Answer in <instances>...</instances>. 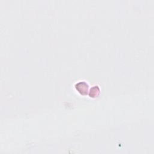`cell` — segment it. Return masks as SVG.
Returning <instances> with one entry per match:
<instances>
[{
    "mask_svg": "<svg viewBox=\"0 0 154 154\" xmlns=\"http://www.w3.org/2000/svg\"><path fill=\"white\" fill-rule=\"evenodd\" d=\"M75 88L78 90V92L82 95H86L88 93L89 86L84 81L77 83L75 85Z\"/></svg>",
    "mask_w": 154,
    "mask_h": 154,
    "instance_id": "cell-1",
    "label": "cell"
},
{
    "mask_svg": "<svg viewBox=\"0 0 154 154\" xmlns=\"http://www.w3.org/2000/svg\"><path fill=\"white\" fill-rule=\"evenodd\" d=\"M100 89L98 87V86H94L90 89V91L89 92V96L92 98H95L99 94Z\"/></svg>",
    "mask_w": 154,
    "mask_h": 154,
    "instance_id": "cell-2",
    "label": "cell"
}]
</instances>
